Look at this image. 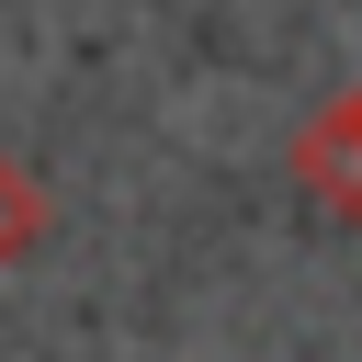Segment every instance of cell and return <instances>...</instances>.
Wrapping results in <instances>:
<instances>
[{
    "label": "cell",
    "mask_w": 362,
    "mask_h": 362,
    "mask_svg": "<svg viewBox=\"0 0 362 362\" xmlns=\"http://www.w3.org/2000/svg\"><path fill=\"white\" fill-rule=\"evenodd\" d=\"M294 158H305V181H317L339 215H362V90H339V102L305 124V147H294Z\"/></svg>",
    "instance_id": "obj_1"
}]
</instances>
